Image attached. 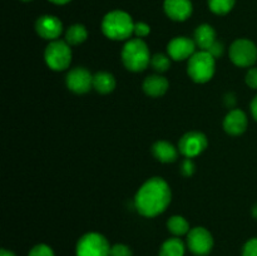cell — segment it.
<instances>
[{
  "mask_svg": "<svg viewBox=\"0 0 257 256\" xmlns=\"http://www.w3.org/2000/svg\"><path fill=\"white\" fill-rule=\"evenodd\" d=\"M171 197L168 183L163 178L153 177L141 186L135 197V205L142 216L155 217L167 208Z\"/></svg>",
  "mask_w": 257,
  "mask_h": 256,
  "instance_id": "obj_1",
  "label": "cell"
},
{
  "mask_svg": "<svg viewBox=\"0 0 257 256\" xmlns=\"http://www.w3.org/2000/svg\"><path fill=\"white\" fill-rule=\"evenodd\" d=\"M102 30L109 39L124 40L135 32V23L130 14L122 10H114L103 18Z\"/></svg>",
  "mask_w": 257,
  "mask_h": 256,
  "instance_id": "obj_2",
  "label": "cell"
},
{
  "mask_svg": "<svg viewBox=\"0 0 257 256\" xmlns=\"http://www.w3.org/2000/svg\"><path fill=\"white\" fill-rule=\"evenodd\" d=\"M122 62L128 70L142 72L151 63L150 49L141 38L131 39L122 50Z\"/></svg>",
  "mask_w": 257,
  "mask_h": 256,
  "instance_id": "obj_3",
  "label": "cell"
},
{
  "mask_svg": "<svg viewBox=\"0 0 257 256\" xmlns=\"http://www.w3.org/2000/svg\"><path fill=\"white\" fill-rule=\"evenodd\" d=\"M215 58L206 50H200L188 59L187 73L196 83H206L215 74Z\"/></svg>",
  "mask_w": 257,
  "mask_h": 256,
  "instance_id": "obj_4",
  "label": "cell"
},
{
  "mask_svg": "<svg viewBox=\"0 0 257 256\" xmlns=\"http://www.w3.org/2000/svg\"><path fill=\"white\" fill-rule=\"evenodd\" d=\"M45 62L53 70H64L72 62V50L69 44L63 40H52L44 53Z\"/></svg>",
  "mask_w": 257,
  "mask_h": 256,
  "instance_id": "obj_5",
  "label": "cell"
},
{
  "mask_svg": "<svg viewBox=\"0 0 257 256\" xmlns=\"http://www.w3.org/2000/svg\"><path fill=\"white\" fill-rule=\"evenodd\" d=\"M110 246L107 238L98 232L83 235L77 243V256H109Z\"/></svg>",
  "mask_w": 257,
  "mask_h": 256,
  "instance_id": "obj_6",
  "label": "cell"
},
{
  "mask_svg": "<svg viewBox=\"0 0 257 256\" xmlns=\"http://www.w3.org/2000/svg\"><path fill=\"white\" fill-rule=\"evenodd\" d=\"M230 58L237 67H251L257 60V47L248 39H237L230 48Z\"/></svg>",
  "mask_w": 257,
  "mask_h": 256,
  "instance_id": "obj_7",
  "label": "cell"
},
{
  "mask_svg": "<svg viewBox=\"0 0 257 256\" xmlns=\"http://www.w3.org/2000/svg\"><path fill=\"white\" fill-rule=\"evenodd\" d=\"M187 245L195 255L206 256L212 250V235L205 227H195L188 232Z\"/></svg>",
  "mask_w": 257,
  "mask_h": 256,
  "instance_id": "obj_8",
  "label": "cell"
},
{
  "mask_svg": "<svg viewBox=\"0 0 257 256\" xmlns=\"http://www.w3.org/2000/svg\"><path fill=\"white\" fill-rule=\"evenodd\" d=\"M207 147V138L201 132H188L178 143L180 152L186 158H193L202 153Z\"/></svg>",
  "mask_w": 257,
  "mask_h": 256,
  "instance_id": "obj_9",
  "label": "cell"
},
{
  "mask_svg": "<svg viewBox=\"0 0 257 256\" xmlns=\"http://www.w3.org/2000/svg\"><path fill=\"white\" fill-rule=\"evenodd\" d=\"M67 87L78 94L87 93L93 87V75L85 68H74L67 75Z\"/></svg>",
  "mask_w": 257,
  "mask_h": 256,
  "instance_id": "obj_10",
  "label": "cell"
},
{
  "mask_svg": "<svg viewBox=\"0 0 257 256\" xmlns=\"http://www.w3.org/2000/svg\"><path fill=\"white\" fill-rule=\"evenodd\" d=\"M196 43L190 38L177 37L168 43V55L175 60H183L195 54Z\"/></svg>",
  "mask_w": 257,
  "mask_h": 256,
  "instance_id": "obj_11",
  "label": "cell"
},
{
  "mask_svg": "<svg viewBox=\"0 0 257 256\" xmlns=\"http://www.w3.org/2000/svg\"><path fill=\"white\" fill-rule=\"evenodd\" d=\"M35 29H37L38 34L44 38V39L57 40V38L62 34L63 25L62 22L57 17L43 15L37 20Z\"/></svg>",
  "mask_w": 257,
  "mask_h": 256,
  "instance_id": "obj_12",
  "label": "cell"
},
{
  "mask_svg": "<svg viewBox=\"0 0 257 256\" xmlns=\"http://www.w3.org/2000/svg\"><path fill=\"white\" fill-rule=\"evenodd\" d=\"M165 12L176 22H183L192 14V4L190 0H165Z\"/></svg>",
  "mask_w": 257,
  "mask_h": 256,
  "instance_id": "obj_13",
  "label": "cell"
},
{
  "mask_svg": "<svg viewBox=\"0 0 257 256\" xmlns=\"http://www.w3.org/2000/svg\"><path fill=\"white\" fill-rule=\"evenodd\" d=\"M223 128L231 136H238L247 128V117L241 109H232L223 119Z\"/></svg>",
  "mask_w": 257,
  "mask_h": 256,
  "instance_id": "obj_14",
  "label": "cell"
},
{
  "mask_svg": "<svg viewBox=\"0 0 257 256\" xmlns=\"http://www.w3.org/2000/svg\"><path fill=\"white\" fill-rule=\"evenodd\" d=\"M168 89V80L162 75H150L143 82V90L151 97H161Z\"/></svg>",
  "mask_w": 257,
  "mask_h": 256,
  "instance_id": "obj_15",
  "label": "cell"
},
{
  "mask_svg": "<svg viewBox=\"0 0 257 256\" xmlns=\"http://www.w3.org/2000/svg\"><path fill=\"white\" fill-rule=\"evenodd\" d=\"M152 153L158 161L163 163L175 162L178 156V152L175 148V146L171 145L170 142H166V141L156 142L152 147Z\"/></svg>",
  "mask_w": 257,
  "mask_h": 256,
  "instance_id": "obj_16",
  "label": "cell"
},
{
  "mask_svg": "<svg viewBox=\"0 0 257 256\" xmlns=\"http://www.w3.org/2000/svg\"><path fill=\"white\" fill-rule=\"evenodd\" d=\"M216 42V32L211 25L202 24L195 30V43L201 50H207Z\"/></svg>",
  "mask_w": 257,
  "mask_h": 256,
  "instance_id": "obj_17",
  "label": "cell"
},
{
  "mask_svg": "<svg viewBox=\"0 0 257 256\" xmlns=\"http://www.w3.org/2000/svg\"><path fill=\"white\" fill-rule=\"evenodd\" d=\"M93 88L100 94H108L115 88V79L110 73L98 72L93 75Z\"/></svg>",
  "mask_w": 257,
  "mask_h": 256,
  "instance_id": "obj_18",
  "label": "cell"
},
{
  "mask_svg": "<svg viewBox=\"0 0 257 256\" xmlns=\"http://www.w3.org/2000/svg\"><path fill=\"white\" fill-rule=\"evenodd\" d=\"M88 37V32L84 25L74 24L68 28L65 33V42L69 45H78L82 44Z\"/></svg>",
  "mask_w": 257,
  "mask_h": 256,
  "instance_id": "obj_19",
  "label": "cell"
},
{
  "mask_svg": "<svg viewBox=\"0 0 257 256\" xmlns=\"http://www.w3.org/2000/svg\"><path fill=\"white\" fill-rule=\"evenodd\" d=\"M185 253V245L180 238H168L161 246L160 256H183Z\"/></svg>",
  "mask_w": 257,
  "mask_h": 256,
  "instance_id": "obj_20",
  "label": "cell"
},
{
  "mask_svg": "<svg viewBox=\"0 0 257 256\" xmlns=\"http://www.w3.org/2000/svg\"><path fill=\"white\" fill-rule=\"evenodd\" d=\"M167 227L176 236H181L190 232V225H188L187 220L182 216H172L168 220Z\"/></svg>",
  "mask_w": 257,
  "mask_h": 256,
  "instance_id": "obj_21",
  "label": "cell"
},
{
  "mask_svg": "<svg viewBox=\"0 0 257 256\" xmlns=\"http://www.w3.org/2000/svg\"><path fill=\"white\" fill-rule=\"evenodd\" d=\"M236 0H208V7H210L211 12H213L217 15H225L235 5Z\"/></svg>",
  "mask_w": 257,
  "mask_h": 256,
  "instance_id": "obj_22",
  "label": "cell"
},
{
  "mask_svg": "<svg viewBox=\"0 0 257 256\" xmlns=\"http://www.w3.org/2000/svg\"><path fill=\"white\" fill-rule=\"evenodd\" d=\"M151 64H152L153 69L157 70V72H166L168 70V68L171 67V59L168 55L165 54H155L151 58Z\"/></svg>",
  "mask_w": 257,
  "mask_h": 256,
  "instance_id": "obj_23",
  "label": "cell"
},
{
  "mask_svg": "<svg viewBox=\"0 0 257 256\" xmlns=\"http://www.w3.org/2000/svg\"><path fill=\"white\" fill-rule=\"evenodd\" d=\"M29 256H55L52 248L45 243H39L30 250Z\"/></svg>",
  "mask_w": 257,
  "mask_h": 256,
  "instance_id": "obj_24",
  "label": "cell"
},
{
  "mask_svg": "<svg viewBox=\"0 0 257 256\" xmlns=\"http://www.w3.org/2000/svg\"><path fill=\"white\" fill-rule=\"evenodd\" d=\"M109 256H132V250L127 245L123 243H115L110 247Z\"/></svg>",
  "mask_w": 257,
  "mask_h": 256,
  "instance_id": "obj_25",
  "label": "cell"
},
{
  "mask_svg": "<svg viewBox=\"0 0 257 256\" xmlns=\"http://www.w3.org/2000/svg\"><path fill=\"white\" fill-rule=\"evenodd\" d=\"M242 256H257V237L250 238L245 243L242 250Z\"/></svg>",
  "mask_w": 257,
  "mask_h": 256,
  "instance_id": "obj_26",
  "label": "cell"
},
{
  "mask_svg": "<svg viewBox=\"0 0 257 256\" xmlns=\"http://www.w3.org/2000/svg\"><path fill=\"white\" fill-rule=\"evenodd\" d=\"M195 163L191 158H186L185 161L181 165V172H182L183 176L188 177V176H192L193 172H195Z\"/></svg>",
  "mask_w": 257,
  "mask_h": 256,
  "instance_id": "obj_27",
  "label": "cell"
},
{
  "mask_svg": "<svg viewBox=\"0 0 257 256\" xmlns=\"http://www.w3.org/2000/svg\"><path fill=\"white\" fill-rule=\"evenodd\" d=\"M150 32L151 28L146 23H136L135 24V32H133V34L137 35L138 38L147 37L150 34Z\"/></svg>",
  "mask_w": 257,
  "mask_h": 256,
  "instance_id": "obj_28",
  "label": "cell"
},
{
  "mask_svg": "<svg viewBox=\"0 0 257 256\" xmlns=\"http://www.w3.org/2000/svg\"><path fill=\"white\" fill-rule=\"evenodd\" d=\"M246 83L250 88L257 89V68H251L246 74Z\"/></svg>",
  "mask_w": 257,
  "mask_h": 256,
  "instance_id": "obj_29",
  "label": "cell"
},
{
  "mask_svg": "<svg viewBox=\"0 0 257 256\" xmlns=\"http://www.w3.org/2000/svg\"><path fill=\"white\" fill-rule=\"evenodd\" d=\"M206 52L210 53V54L212 55V57L216 59V58L221 57V54H222V53H223V45L221 44L220 42H217V40H216V42L213 43V44L211 45V47L208 48V49L206 50Z\"/></svg>",
  "mask_w": 257,
  "mask_h": 256,
  "instance_id": "obj_30",
  "label": "cell"
},
{
  "mask_svg": "<svg viewBox=\"0 0 257 256\" xmlns=\"http://www.w3.org/2000/svg\"><path fill=\"white\" fill-rule=\"evenodd\" d=\"M225 102H226V104L228 105V107H233V105H235V103H236L235 95H233V94H228V95H226Z\"/></svg>",
  "mask_w": 257,
  "mask_h": 256,
  "instance_id": "obj_31",
  "label": "cell"
},
{
  "mask_svg": "<svg viewBox=\"0 0 257 256\" xmlns=\"http://www.w3.org/2000/svg\"><path fill=\"white\" fill-rule=\"evenodd\" d=\"M251 112H252L253 118L257 120V95L253 98L252 102H251Z\"/></svg>",
  "mask_w": 257,
  "mask_h": 256,
  "instance_id": "obj_32",
  "label": "cell"
},
{
  "mask_svg": "<svg viewBox=\"0 0 257 256\" xmlns=\"http://www.w3.org/2000/svg\"><path fill=\"white\" fill-rule=\"evenodd\" d=\"M0 256H15V255L12 252V251H8L5 250V248H2V250H0Z\"/></svg>",
  "mask_w": 257,
  "mask_h": 256,
  "instance_id": "obj_33",
  "label": "cell"
},
{
  "mask_svg": "<svg viewBox=\"0 0 257 256\" xmlns=\"http://www.w3.org/2000/svg\"><path fill=\"white\" fill-rule=\"evenodd\" d=\"M49 2L54 3V4H58V5H63V4H67V3H69L70 0H49Z\"/></svg>",
  "mask_w": 257,
  "mask_h": 256,
  "instance_id": "obj_34",
  "label": "cell"
},
{
  "mask_svg": "<svg viewBox=\"0 0 257 256\" xmlns=\"http://www.w3.org/2000/svg\"><path fill=\"white\" fill-rule=\"evenodd\" d=\"M252 215H253V217H255L256 220H257V205L253 206V208H252Z\"/></svg>",
  "mask_w": 257,
  "mask_h": 256,
  "instance_id": "obj_35",
  "label": "cell"
},
{
  "mask_svg": "<svg viewBox=\"0 0 257 256\" xmlns=\"http://www.w3.org/2000/svg\"><path fill=\"white\" fill-rule=\"evenodd\" d=\"M22 2H30V0H22Z\"/></svg>",
  "mask_w": 257,
  "mask_h": 256,
  "instance_id": "obj_36",
  "label": "cell"
}]
</instances>
